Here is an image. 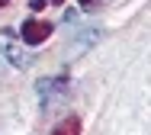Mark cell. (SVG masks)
Returning a JSON list of instances; mask_svg holds the SVG:
<instances>
[{"instance_id":"52a82bcc","label":"cell","mask_w":151,"mask_h":135,"mask_svg":"<svg viewBox=\"0 0 151 135\" xmlns=\"http://www.w3.org/2000/svg\"><path fill=\"white\" fill-rule=\"evenodd\" d=\"M3 3H10V0H0V6H3Z\"/></svg>"},{"instance_id":"277c9868","label":"cell","mask_w":151,"mask_h":135,"mask_svg":"<svg viewBox=\"0 0 151 135\" xmlns=\"http://www.w3.org/2000/svg\"><path fill=\"white\" fill-rule=\"evenodd\" d=\"M29 6H32V10H42V6H45V0H32Z\"/></svg>"},{"instance_id":"6da1fadb","label":"cell","mask_w":151,"mask_h":135,"mask_svg":"<svg viewBox=\"0 0 151 135\" xmlns=\"http://www.w3.org/2000/svg\"><path fill=\"white\" fill-rule=\"evenodd\" d=\"M52 29H55V26L45 23V19H26L19 32H23V39H26V45H42V42L52 35Z\"/></svg>"},{"instance_id":"8992f818","label":"cell","mask_w":151,"mask_h":135,"mask_svg":"<svg viewBox=\"0 0 151 135\" xmlns=\"http://www.w3.org/2000/svg\"><path fill=\"white\" fill-rule=\"evenodd\" d=\"M45 3H64V0H45Z\"/></svg>"},{"instance_id":"5b68a950","label":"cell","mask_w":151,"mask_h":135,"mask_svg":"<svg viewBox=\"0 0 151 135\" xmlns=\"http://www.w3.org/2000/svg\"><path fill=\"white\" fill-rule=\"evenodd\" d=\"M77 3H81V6H93L96 0H77Z\"/></svg>"},{"instance_id":"7a4b0ae2","label":"cell","mask_w":151,"mask_h":135,"mask_svg":"<svg viewBox=\"0 0 151 135\" xmlns=\"http://www.w3.org/2000/svg\"><path fill=\"white\" fill-rule=\"evenodd\" d=\"M0 55L10 58L16 68H29V55H23L19 48H13V45H6V42H0Z\"/></svg>"},{"instance_id":"3957f363","label":"cell","mask_w":151,"mask_h":135,"mask_svg":"<svg viewBox=\"0 0 151 135\" xmlns=\"http://www.w3.org/2000/svg\"><path fill=\"white\" fill-rule=\"evenodd\" d=\"M52 135H81V119H77V116L61 119L58 126H55V132H52Z\"/></svg>"}]
</instances>
